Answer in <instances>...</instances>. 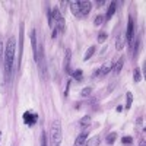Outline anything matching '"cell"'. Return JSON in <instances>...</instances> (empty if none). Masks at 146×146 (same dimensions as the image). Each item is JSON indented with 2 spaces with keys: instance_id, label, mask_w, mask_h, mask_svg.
I'll return each instance as SVG.
<instances>
[{
  "instance_id": "1",
  "label": "cell",
  "mask_w": 146,
  "mask_h": 146,
  "mask_svg": "<svg viewBox=\"0 0 146 146\" xmlns=\"http://www.w3.org/2000/svg\"><path fill=\"white\" fill-rule=\"evenodd\" d=\"M15 54H16V40L10 36L7 40L6 48H5V78L9 82L12 72H13V64H15Z\"/></svg>"
},
{
  "instance_id": "2",
  "label": "cell",
  "mask_w": 146,
  "mask_h": 146,
  "mask_svg": "<svg viewBox=\"0 0 146 146\" xmlns=\"http://www.w3.org/2000/svg\"><path fill=\"white\" fill-rule=\"evenodd\" d=\"M50 139H51V146H60L62 145L63 135H62V123H60V120H56L51 123Z\"/></svg>"
},
{
  "instance_id": "3",
  "label": "cell",
  "mask_w": 146,
  "mask_h": 146,
  "mask_svg": "<svg viewBox=\"0 0 146 146\" xmlns=\"http://www.w3.org/2000/svg\"><path fill=\"white\" fill-rule=\"evenodd\" d=\"M133 34H135V21H133L131 16H129V21H127V29H126V42L129 44V47H131L133 44Z\"/></svg>"
},
{
  "instance_id": "4",
  "label": "cell",
  "mask_w": 146,
  "mask_h": 146,
  "mask_svg": "<svg viewBox=\"0 0 146 146\" xmlns=\"http://www.w3.org/2000/svg\"><path fill=\"white\" fill-rule=\"evenodd\" d=\"M23 118V123H25L27 126H34L36 123V120H38V115H36V113L34 111H25L22 115Z\"/></svg>"
},
{
  "instance_id": "5",
  "label": "cell",
  "mask_w": 146,
  "mask_h": 146,
  "mask_svg": "<svg viewBox=\"0 0 146 146\" xmlns=\"http://www.w3.org/2000/svg\"><path fill=\"white\" fill-rule=\"evenodd\" d=\"M79 7H80V18L88 16L92 9V3L88 2V0H83V2H79Z\"/></svg>"
},
{
  "instance_id": "6",
  "label": "cell",
  "mask_w": 146,
  "mask_h": 146,
  "mask_svg": "<svg viewBox=\"0 0 146 146\" xmlns=\"http://www.w3.org/2000/svg\"><path fill=\"white\" fill-rule=\"evenodd\" d=\"M123 64H124V57H120L118 60H115V62L111 64V70H113V73H114L115 76L121 72V69H123Z\"/></svg>"
},
{
  "instance_id": "7",
  "label": "cell",
  "mask_w": 146,
  "mask_h": 146,
  "mask_svg": "<svg viewBox=\"0 0 146 146\" xmlns=\"http://www.w3.org/2000/svg\"><path fill=\"white\" fill-rule=\"evenodd\" d=\"M86 139H88V131H82L80 135L76 137L73 146H85V143H86Z\"/></svg>"
},
{
  "instance_id": "8",
  "label": "cell",
  "mask_w": 146,
  "mask_h": 146,
  "mask_svg": "<svg viewBox=\"0 0 146 146\" xmlns=\"http://www.w3.org/2000/svg\"><path fill=\"white\" fill-rule=\"evenodd\" d=\"M67 5L70 6L72 13L75 15V16H78V18H80V7H79V2H76V0H72V2H69Z\"/></svg>"
},
{
  "instance_id": "9",
  "label": "cell",
  "mask_w": 146,
  "mask_h": 146,
  "mask_svg": "<svg viewBox=\"0 0 146 146\" xmlns=\"http://www.w3.org/2000/svg\"><path fill=\"white\" fill-rule=\"evenodd\" d=\"M115 10H117V3H115V2H111V5H110L108 12H107V15L104 16V19H105V21H110V19H111V18L114 16Z\"/></svg>"
},
{
  "instance_id": "10",
  "label": "cell",
  "mask_w": 146,
  "mask_h": 146,
  "mask_svg": "<svg viewBox=\"0 0 146 146\" xmlns=\"http://www.w3.org/2000/svg\"><path fill=\"white\" fill-rule=\"evenodd\" d=\"M31 41H32V51H34V58H36V51H38V41H36V31L34 29L31 34Z\"/></svg>"
},
{
  "instance_id": "11",
  "label": "cell",
  "mask_w": 146,
  "mask_h": 146,
  "mask_svg": "<svg viewBox=\"0 0 146 146\" xmlns=\"http://www.w3.org/2000/svg\"><path fill=\"white\" fill-rule=\"evenodd\" d=\"M70 58H72V51L67 50L66 51V57H64V62H63V67H64V72L70 75Z\"/></svg>"
},
{
  "instance_id": "12",
  "label": "cell",
  "mask_w": 146,
  "mask_h": 146,
  "mask_svg": "<svg viewBox=\"0 0 146 146\" xmlns=\"http://www.w3.org/2000/svg\"><path fill=\"white\" fill-rule=\"evenodd\" d=\"M110 70H111V64H102L98 70L95 72V76H105Z\"/></svg>"
},
{
  "instance_id": "13",
  "label": "cell",
  "mask_w": 146,
  "mask_h": 146,
  "mask_svg": "<svg viewBox=\"0 0 146 146\" xmlns=\"http://www.w3.org/2000/svg\"><path fill=\"white\" fill-rule=\"evenodd\" d=\"M124 44H126V36H124V34H120L118 38H117V41H115V48H117V51L123 50Z\"/></svg>"
},
{
  "instance_id": "14",
  "label": "cell",
  "mask_w": 146,
  "mask_h": 146,
  "mask_svg": "<svg viewBox=\"0 0 146 146\" xmlns=\"http://www.w3.org/2000/svg\"><path fill=\"white\" fill-rule=\"evenodd\" d=\"M142 78H143V73L140 72V67H136L135 70H133V80L137 83V82L142 80Z\"/></svg>"
},
{
  "instance_id": "15",
  "label": "cell",
  "mask_w": 146,
  "mask_h": 146,
  "mask_svg": "<svg viewBox=\"0 0 146 146\" xmlns=\"http://www.w3.org/2000/svg\"><path fill=\"white\" fill-rule=\"evenodd\" d=\"M100 142H101L100 136H94L92 139L86 140V143H85V146H100Z\"/></svg>"
},
{
  "instance_id": "16",
  "label": "cell",
  "mask_w": 146,
  "mask_h": 146,
  "mask_svg": "<svg viewBox=\"0 0 146 146\" xmlns=\"http://www.w3.org/2000/svg\"><path fill=\"white\" fill-rule=\"evenodd\" d=\"M133 42H135V47H133V54L137 56L139 53V47H140V35H137L135 40H133Z\"/></svg>"
},
{
  "instance_id": "17",
  "label": "cell",
  "mask_w": 146,
  "mask_h": 146,
  "mask_svg": "<svg viewBox=\"0 0 146 146\" xmlns=\"http://www.w3.org/2000/svg\"><path fill=\"white\" fill-rule=\"evenodd\" d=\"M95 50H96V48H95L94 45L88 48V50H86V53H85V57H83V60H85V62H88V60H89V58H91V57L95 54Z\"/></svg>"
},
{
  "instance_id": "18",
  "label": "cell",
  "mask_w": 146,
  "mask_h": 146,
  "mask_svg": "<svg viewBox=\"0 0 146 146\" xmlns=\"http://www.w3.org/2000/svg\"><path fill=\"white\" fill-rule=\"evenodd\" d=\"M72 76H73V79H75V80H78V82H79V80H82V79H83V72H82L80 69H76L75 72L72 73Z\"/></svg>"
},
{
  "instance_id": "19",
  "label": "cell",
  "mask_w": 146,
  "mask_h": 146,
  "mask_svg": "<svg viewBox=\"0 0 146 146\" xmlns=\"http://www.w3.org/2000/svg\"><path fill=\"white\" fill-rule=\"evenodd\" d=\"M115 139H117V133H115V131L110 133V135H108V137H107V143H108V145H114Z\"/></svg>"
},
{
  "instance_id": "20",
  "label": "cell",
  "mask_w": 146,
  "mask_h": 146,
  "mask_svg": "<svg viewBox=\"0 0 146 146\" xmlns=\"http://www.w3.org/2000/svg\"><path fill=\"white\" fill-rule=\"evenodd\" d=\"M126 98H127V101H126V110H130L131 102H133V94H131V92H127Z\"/></svg>"
},
{
  "instance_id": "21",
  "label": "cell",
  "mask_w": 146,
  "mask_h": 146,
  "mask_svg": "<svg viewBox=\"0 0 146 146\" xmlns=\"http://www.w3.org/2000/svg\"><path fill=\"white\" fill-rule=\"evenodd\" d=\"M91 124V115H85L82 120H80V126L82 127H86V126H89Z\"/></svg>"
},
{
  "instance_id": "22",
  "label": "cell",
  "mask_w": 146,
  "mask_h": 146,
  "mask_svg": "<svg viewBox=\"0 0 146 146\" xmlns=\"http://www.w3.org/2000/svg\"><path fill=\"white\" fill-rule=\"evenodd\" d=\"M91 92H92V88H85V89H82V92H80V96H83V98H85V96H89L91 95Z\"/></svg>"
},
{
  "instance_id": "23",
  "label": "cell",
  "mask_w": 146,
  "mask_h": 146,
  "mask_svg": "<svg viewBox=\"0 0 146 146\" xmlns=\"http://www.w3.org/2000/svg\"><path fill=\"white\" fill-rule=\"evenodd\" d=\"M104 21H105V19H104V16H102V15H98V16H96V18H95V21H94V23H95V25H96V27H100V25H101V23H102Z\"/></svg>"
},
{
  "instance_id": "24",
  "label": "cell",
  "mask_w": 146,
  "mask_h": 146,
  "mask_svg": "<svg viewBox=\"0 0 146 146\" xmlns=\"http://www.w3.org/2000/svg\"><path fill=\"white\" fill-rule=\"evenodd\" d=\"M107 41V34L105 32H100V35H98V42L100 44H104Z\"/></svg>"
},
{
  "instance_id": "25",
  "label": "cell",
  "mask_w": 146,
  "mask_h": 146,
  "mask_svg": "<svg viewBox=\"0 0 146 146\" xmlns=\"http://www.w3.org/2000/svg\"><path fill=\"white\" fill-rule=\"evenodd\" d=\"M121 143H123V145H131L133 143V139L130 136H124L123 139H121Z\"/></svg>"
},
{
  "instance_id": "26",
  "label": "cell",
  "mask_w": 146,
  "mask_h": 146,
  "mask_svg": "<svg viewBox=\"0 0 146 146\" xmlns=\"http://www.w3.org/2000/svg\"><path fill=\"white\" fill-rule=\"evenodd\" d=\"M41 146H47V136H45L44 131H42V136H41Z\"/></svg>"
},
{
  "instance_id": "27",
  "label": "cell",
  "mask_w": 146,
  "mask_h": 146,
  "mask_svg": "<svg viewBox=\"0 0 146 146\" xmlns=\"http://www.w3.org/2000/svg\"><path fill=\"white\" fill-rule=\"evenodd\" d=\"M5 54V50H3V41L0 40V60H2V56Z\"/></svg>"
},
{
  "instance_id": "28",
  "label": "cell",
  "mask_w": 146,
  "mask_h": 146,
  "mask_svg": "<svg viewBox=\"0 0 146 146\" xmlns=\"http://www.w3.org/2000/svg\"><path fill=\"white\" fill-rule=\"evenodd\" d=\"M104 3H105V2H96V7H101Z\"/></svg>"
},
{
  "instance_id": "29",
  "label": "cell",
  "mask_w": 146,
  "mask_h": 146,
  "mask_svg": "<svg viewBox=\"0 0 146 146\" xmlns=\"http://www.w3.org/2000/svg\"><path fill=\"white\" fill-rule=\"evenodd\" d=\"M121 110H123V107L118 105V107H117V113H121Z\"/></svg>"
},
{
  "instance_id": "30",
  "label": "cell",
  "mask_w": 146,
  "mask_h": 146,
  "mask_svg": "<svg viewBox=\"0 0 146 146\" xmlns=\"http://www.w3.org/2000/svg\"><path fill=\"white\" fill-rule=\"evenodd\" d=\"M139 146H145V137L140 140V143H139Z\"/></svg>"
}]
</instances>
